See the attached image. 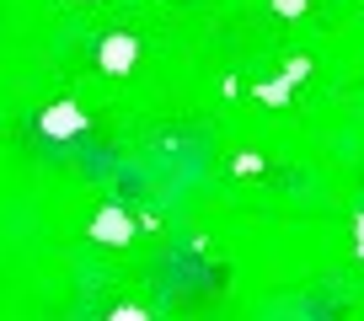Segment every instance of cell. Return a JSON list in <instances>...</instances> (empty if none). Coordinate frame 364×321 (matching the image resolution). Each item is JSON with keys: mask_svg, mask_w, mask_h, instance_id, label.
Here are the masks:
<instances>
[{"mask_svg": "<svg viewBox=\"0 0 364 321\" xmlns=\"http://www.w3.org/2000/svg\"><path fill=\"white\" fill-rule=\"evenodd\" d=\"M102 59H107V70H129L134 43H129V38H113V43H102Z\"/></svg>", "mask_w": 364, "mask_h": 321, "instance_id": "1", "label": "cell"}, {"mask_svg": "<svg viewBox=\"0 0 364 321\" xmlns=\"http://www.w3.org/2000/svg\"><path fill=\"white\" fill-rule=\"evenodd\" d=\"M97 230H107L102 241H124V236H118V230H124V219H118V214H102V219H97Z\"/></svg>", "mask_w": 364, "mask_h": 321, "instance_id": "2", "label": "cell"}]
</instances>
